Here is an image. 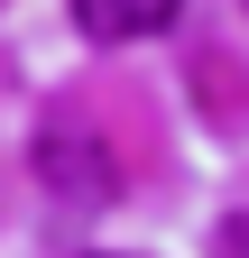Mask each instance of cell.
I'll list each match as a JSON object with an SVG mask.
<instances>
[{
  "label": "cell",
  "instance_id": "obj_1",
  "mask_svg": "<svg viewBox=\"0 0 249 258\" xmlns=\"http://www.w3.org/2000/svg\"><path fill=\"white\" fill-rule=\"evenodd\" d=\"M184 0H74V28L92 46H139V37H166Z\"/></svg>",
  "mask_w": 249,
  "mask_h": 258
},
{
  "label": "cell",
  "instance_id": "obj_2",
  "mask_svg": "<svg viewBox=\"0 0 249 258\" xmlns=\"http://www.w3.org/2000/svg\"><path fill=\"white\" fill-rule=\"evenodd\" d=\"M37 175L55 184V194H111V166H102V139H46L37 148Z\"/></svg>",
  "mask_w": 249,
  "mask_h": 258
}]
</instances>
